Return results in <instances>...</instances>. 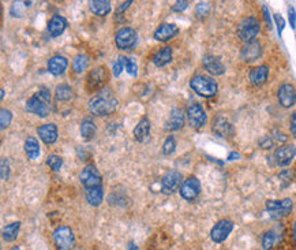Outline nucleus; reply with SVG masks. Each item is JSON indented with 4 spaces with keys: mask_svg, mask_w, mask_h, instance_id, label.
I'll use <instances>...</instances> for the list:
<instances>
[{
    "mask_svg": "<svg viewBox=\"0 0 296 250\" xmlns=\"http://www.w3.org/2000/svg\"><path fill=\"white\" fill-rule=\"evenodd\" d=\"M233 227H235V224L230 219H223V220L217 221L210 230V239L214 244H223L231 235Z\"/></svg>",
    "mask_w": 296,
    "mask_h": 250,
    "instance_id": "4468645a",
    "label": "nucleus"
},
{
    "mask_svg": "<svg viewBox=\"0 0 296 250\" xmlns=\"http://www.w3.org/2000/svg\"><path fill=\"white\" fill-rule=\"evenodd\" d=\"M179 28L175 24H161L154 30V40L160 42H168L179 35Z\"/></svg>",
    "mask_w": 296,
    "mask_h": 250,
    "instance_id": "f3484780",
    "label": "nucleus"
},
{
    "mask_svg": "<svg viewBox=\"0 0 296 250\" xmlns=\"http://www.w3.org/2000/svg\"><path fill=\"white\" fill-rule=\"evenodd\" d=\"M269 66L266 65H261L257 66L254 69H251L249 72V79L251 85L254 86H262L265 85L269 78Z\"/></svg>",
    "mask_w": 296,
    "mask_h": 250,
    "instance_id": "5701e85b",
    "label": "nucleus"
},
{
    "mask_svg": "<svg viewBox=\"0 0 296 250\" xmlns=\"http://www.w3.org/2000/svg\"><path fill=\"white\" fill-rule=\"evenodd\" d=\"M288 19H290V25L292 29L296 28V11L292 6L288 7Z\"/></svg>",
    "mask_w": 296,
    "mask_h": 250,
    "instance_id": "37998d69",
    "label": "nucleus"
},
{
    "mask_svg": "<svg viewBox=\"0 0 296 250\" xmlns=\"http://www.w3.org/2000/svg\"><path fill=\"white\" fill-rule=\"evenodd\" d=\"M296 156V146L291 143H285L278 146L272 156H269L272 159V166L278 167H288L295 159Z\"/></svg>",
    "mask_w": 296,
    "mask_h": 250,
    "instance_id": "9b49d317",
    "label": "nucleus"
},
{
    "mask_svg": "<svg viewBox=\"0 0 296 250\" xmlns=\"http://www.w3.org/2000/svg\"><path fill=\"white\" fill-rule=\"evenodd\" d=\"M131 4H132V1H131V0H130V1H125V3H122V6L118 7L116 12H118V14H122V12H125L126 10H127V8L131 6Z\"/></svg>",
    "mask_w": 296,
    "mask_h": 250,
    "instance_id": "49530a36",
    "label": "nucleus"
},
{
    "mask_svg": "<svg viewBox=\"0 0 296 250\" xmlns=\"http://www.w3.org/2000/svg\"><path fill=\"white\" fill-rule=\"evenodd\" d=\"M150 131H152V125L150 120L146 116H143L136 123V126L132 130V136L135 138V141L141 143H146L150 140Z\"/></svg>",
    "mask_w": 296,
    "mask_h": 250,
    "instance_id": "412c9836",
    "label": "nucleus"
},
{
    "mask_svg": "<svg viewBox=\"0 0 296 250\" xmlns=\"http://www.w3.org/2000/svg\"><path fill=\"white\" fill-rule=\"evenodd\" d=\"M67 26H68V24H67V19H66L65 17H62V15H54V17L51 18V21L48 22V32H49L51 37L56 38V37L62 36V35L65 33Z\"/></svg>",
    "mask_w": 296,
    "mask_h": 250,
    "instance_id": "393cba45",
    "label": "nucleus"
},
{
    "mask_svg": "<svg viewBox=\"0 0 296 250\" xmlns=\"http://www.w3.org/2000/svg\"><path fill=\"white\" fill-rule=\"evenodd\" d=\"M89 8L97 17H107L108 14L112 11L111 1L108 0H93L89 3Z\"/></svg>",
    "mask_w": 296,
    "mask_h": 250,
    "instance_id": "c756f323",
    "label": "nucleus"
},
{
    "mask_svg": "<svg viewBox=\"0 0 296 250\" xmlns=\"http://www.w3.org/2000/svg\"><path fill=\"white\" fill-rule=\"evenodd\" d=\"M24 149L26 156L29 157L30 160H36L41 155V148H40V143L36 137L29 136V137L25 140Z\"/></svg>",
    "mask_w": 296,
    "mask_h": 250,
    "instance_id": "a878e982",
    "label": "nucleus"
},
{
    "mask_svg": "<svg viewBox=\"0 0 296 250\" xmlns=\"http://www.w3.org/2000/svg\"><path fill=\"white\" fill-rule=\"evenodd\" d=\"M115 44L116 48L120 51H131L136 47L138 44V33L132 28H122L116 32L115 35Z\"/></svg>",
    "mask_w": 296,
    "mask_h": 250,
    "instance_id": "1a4fd4ad",
    "label": "nucleus"
},
{
    "mask_svg": "<svg viewBox=\"0 0 296 250\" xmlns=\"http://www.w3.org/2000/svg\"><path fill=\"white\" fill-rule=\"evenodd\" d=\"M79 130H81V137H82L83 140H86V141L93 140V138L96 137V134H97V126H96L93 118H92V116L83 118L82 122H81Z\"/></svg>",
    "mask_w": 296,
    "mask_h": 250,
    "instance_id": "bb28decb",
    "label": "nucleus"
},
{
    "mask_svg": "<svg viewBox=\"0 0 296 250\" xmlns=\"http://www.w3.org/2000/svg\"><path fill=\"white\" fill-rule=\"evenodd\" d=\"M179 194L183 198L184 201L193 203L196 201L198 196L201 194V182L197 177H189L187 179H184L183 183L179 189Z\"/></svg>",
    "mask_w": 296,
    "mask_h": 250,
    "instance_id": "ddd939ff",
    "label": "nucleus"
},
{
    "mask_svg": "<svg viewBox=\"0 0 296 250\" xmlns=\"http://www.w3.org/2000/svg\"><path fill=\"white\" fill-rule=\"evenodd\" d=\"M262 10H263V15H265V21H266L267 28H272V19H270V12H269V8L267 6L262 7Z\"/></svg>",
    "mask_w": 296,
    "mask_h": 250,
    "instance_id": "a18cd8bd",
    "label": "nucleus"
},
{
    "mask_svg": "<svg viewBox=\"0 0 296 250\" xmlns=\"http://www.w3.org/2000/svg\"><path fill=\"white\" fill-rule=\"evenodd\" d=\"M278 234L276 230H269L262 235V248L263 250H272L274 245L277 244Z\"/></svg>",
    "mask_w": 296,
    "mask_h": 250,
    "instance_id": "473e14b6",
    "label": "nucleus"
},
{
    "mask_svg": "<svg viewBox=\"0 0 296 250\" xmlns=\"http://www.w3.org/2000/svg\"><path fill=\"white\" fill-rule=\"evenodd\" d=\"M186 118H187V122L193 129L199 130L206 125L207 113L199 103L193 102L190 103L186 108Z\"/></svg>",
    "mask_w": 296,
    "mask_h": 250,
    "instance_id": "6e6552de",
    "label": "nucleus"
},
{
    "mask_svg": "<svg viewBox=\"0 0 296 250\" xmlns=\"http://www.w3.org/2000/svg\"><path fill=\"white\" fill-rule=\"evenodd\" d=\"M89 67V56L88 55L79 54L72 60V71L75 74H82Z\"/></svg>",
    "mask_w": 296,
    "mask_h": 250,
    "instance_id": "2f4dec72",
    "label": "nucleus"
},
{
    "mask_svg": "<svg viewBox=\"0 0 296 250\" xmlns=\"http://www.w3.org/2000/svg\"><path fill=\"white\" fill-rule=\"evenodd\" d=\"M19 230H21V221H12L10 224L3 227L1 230V237L6 242H14L18 238Z\"/></svg>",
    "mask_w": 296,
    "mask_h": 250,
    "instance_id": "7c9ffc66",
    "label": "nucleus"
},
{
    "mask_svg": "<svg viewBox=\"0 0 296 250\" xmlns=\"http://www.w3.org/2000/svg\"><path fill=\"white\" fill-rule=\"evenodd\" d=\"M210 3H207V1H201V3H198L197 4L196 8V15L197 18L203 19L206 18L207 15H209V12H210Z\"/></svg>",
    "mask_w": 296,
    "mask_h": 250,
    "instance_id": "4c0bfd02",
    "label": "nucleus"
},
{
    "mask_svg": "<svg viewBox=\"0 0 296 250\" xmlns=\"http://www.w3.org/2000/svg\"><path fill=\"white\" fill-rule=\"evenodd\" d=\"M294 230H295V239H296V221H295V228H294Z\"/></svg>",
    "mask_w": 296,
    "mask_h": 250,
    "instance_id": "603ef678",
    "label": "nucleus"
},
{
    "mask_svg": "<svg viewBox=\"0 0 296 250\" xmlns=\"http://www.w3.org/2000/svg\"><path fill=\"white\" fill-rule=\"evenodd\" d=\"M183 183V175L178 170H169L161 179V193L165 196H171L180 189Z\"/></svg>",
    "mask_w": 296,
    "mask_h": 250,
    "instance_id": "f8f14e48",
    "label": "nucleus"
},
{
    "mask_svg": "<svg viewBox=\"0 0 296 250\" xmlns=\"http://www.w3.org/2000/svg\"><path fill=\"white\" fill-rule=\"evenodd\" d=\"M25 109L38 118H47L52 112V95L47 86H40L33 96H30L25 104Z\"/></svg>",
    "mask_w": 296,
    "mask_h": 250,
    "instance_id": "7ed1b4c3",
    "label": "nucleus"
},
{
    "mask_svg": "<svg viewBox=\"0 0 296 250\" xmlns=\"http://www.w3.org/2000/svg\"><path fill=\"white\" fill-rule=\"evenodd\" d=\"M290 131H291V134H292V137L296 138V112H294L292 115H291Z\"/></svg>",
    "mask_w": 296,
    "mask_h": 250,
    "instance_id": "c03bdc74",
    "label": "nucleus"
},
{
    "mask_svg": "<svg viewBox=\"0 0 296 250\" xmlns=\"http://www.w3.org/2000/svg\"><path fill=\"white\" fill-rule=\"evenodd\" d=\"M127 250H139V249H138V246H136L134 242H130L129 246H127Z\"/></svg>",
    "mask_w": 296,
    "mask_h": 250,
    "instance_id": "09e8293b",
    "label": "nucleus"
},
{
    "mask_svg": "<svg viewBox=\"0 0 296 250\" xmlns=\"http://www.w3.org/2000/svg\"><path fill=\"white\" fill-rule=\"evenodd\" d=\"M176 138L175 136H168L165 141L163 143V153L165 156H171L175 150H176Z\"/></svg>",
    "mask_w": 296,
    "mask_h": 250,
    "instance_id": "f704fd0d",
    "label": "nucleus"
},
{
    "mask_svg": "<svg viewBox=\"0 0 296 250\" xmlns=\"http://www.w3.org/2000/svg\"><path fill=\"white\" fill-rule=\"evenodd\" d=\"M56 250H72L75 245V234L71 227L59 226L52 234Z\"/></svg>",
    "mask_w": 296,
    "mask_h": 250,
    "instance_id": "0eeeda50",
    "label": "nucleus"
},
{
    "mask_svg": "<svg viewBox=\"0 0 296 250\" xmlns=\"http://www.w3.org/2000/svg\"><path fill=\"white\" fill-rule=\"evenodd\" d=\"M172 59H173V49H172V47H164L154 54L153 63L156 67H165L166 65L171 63Z\"/></svg>",
    "mask_w": 296,
    "mask_h": 250,
    "instance_id": "cd10ccee",
    "label": "nucleus"
},
{
    "mask_svg": "<svg viewBox=\"0 0 296 250\" xmlns=\"http://www.w3.org/2000/svg\"><path fill=\"white\" fill-rule=\"evenodd\" d=\"M239 157H240V155H239L237 152H231V153L228 155V160H236Z\"/></svg>",
    "mask_w": 296,
    "mask_h": 250,
    "instance_id": "de8ad7c7",
    "label": "nucleus"
},
{
    "mask_svg": "<svg viewBox=\"0 0 296 250\" xmlns=\"http://www.w3.org/2000/svg\"><path fill=\"white\" fill-rule=\"evenodd\" d=\"M125 70V66H123V62L120 60V58H119L118 60H116V63L113 65L112 67V72L115 77H119L120 74H122V71Z\"/></svg>",
    "mask_w": 296,
    "mask_h": 250,
    "instance_id": "79ce46f5",
    "label": "nucleus"
},
{
    "mask_svg": "<svg viewBox=\"0 0 296 250\" xmlns=\"http://www.w3.org/2000/svg\"><path fill=\"white\" fill-rule=\"evenodd\" d=\"M184 122H186V113L183 112V109H180V108H172L168 119L165 120L164 129H165L166 131H169V133H172V131H178L183 127Z\"/></svg>",
    "mask_w": 296,
    "mask_h": 250,
    "instance_id": "aec40b11",
    "label": "nucleus"
},
{
    "mask_svg": "<svg viewBox=\"0 0 296 250\" xmlns=\"http://www.w3.org/2000/svg\"><path fill=\"white\" fill-rule=\"evenodd\" d=\"M108 79H109V74H108V69L105 66H97L95 69H92L86 77V89L92 92V93H97L100 90L105 89Z\"/></svg>",
    "mask_w": 296,
    "mask_h": 250,
    "instance_id": "39448f33",
    "label": "nucleus"
},
{
    "mask_svg": "<svg viewBox=\"0 0 296 250\" xmlns=\"http://www.w3.org/2000/svg\"><path fill=\"white\" fill-rule=\"evenodd\" d=\"M79 182L83 186L85 198L92 207H100L104 201V186L100 171L95 164H88L79 174Z\"/></svg>",
    "mask_w": 296,
    "mask_h": 250,
    "instance_id": "f257e3e1",
    "label": "nucleus"
},
{
    "mask_svg": "<svg viewBox=\"0 0 296 250\" xmlns=\"http://www.w3.org/2000/svg\"><path fill=\"white\" fill-rule=\"evenodd\" d=\"M120 60L123 62V66H125V70L131 77H136L138 75V65L136 62L132 58H129V56H119Z\"/></svg>",
    "mask_w": 296,
    "mask_h": 250,
    "instance_id": "72a5a7b5",
    "label": "nucleus"
},
{
    "mask_svg": "<svg viewBox=\"0 0 296 250\" xmlns=\"http://www.w3.org/2000/svg\"><path fill=\"white\" fill-rule=\"evenodd\" d=\"M265 208L270 214L273 219H283L285 216L292 212L294 203L291 198H284V200H267L265 203Z\"/></svg>",
    "mask_w": 296,
    "mask_h": 250,
    "instance_id": "9d476101",
    "label": "nucleus"
},
{
    "mask_svg": "<svg viewBox=\"0 0 296 250\" xmlns=\"http://www.w3.org/2000/svg\"><path fill=\"white\" fill-rule=\"evenodd\" d=\"M68 67V60L62 55H55L47 62V70L49 74H52L55 77L63 75Z\"/></svg>",
    "mask_w": 296,
    "mask_h": 250,
    "instance_id": "4be33fe9",
    "label": "nucleus"
},
{
    "mask_svg": "<svg viewBox=\"0 0 296 250\" xmlns=\"http://www.w3.org/2000/svg\"><path fill=\"white\" fill-rule=\"evenodd\" d=\"M47 166L51 170H54V171H59L60 168L63 167V159L59 155H56V153H51L47 157Z\"/></svg>",
    "mask_w": 296,
    "mask_h": 250,
    "instance_id": "e433bc0d",
    "label": "nucleus"
},
{
    "mask_svg": "<svg viewBox=\"0 0 296 250\" xmlns=\"http://www.w3.org/2000/svg\"><path fill=\"white\" fill-rule=\"evenodd\" d=\"M11 250H21V249H19L18 246H14V248H11Z\"/></svg>",
    "mask_w": 296,
    "mask_h": 250,
    "instance_id": "3c124183",
    "label": "nucleus"
},
{
    "mask_svg": "<svg viewBox=\"0 0 296 250\" xmlns=\"http://www.w3.org/2000/svg\"><path fill=\"white\" fill-rule=\"evenodd\" d=\"M212 130L213 133L220 138H228L233 136V127L232 125L228 122V120L223 118V116H217L216 119L213 120V125H212Z\"/></svg>",
    "mask_w": 296,
    "mask_h": 250,
    "instance_id": "b1692460",
    "label": "nucleus"
},
{
    "mask_svg": "<svg viewBox=\"0 0 296 250\" xmlns=\"http://www.w3.org/2000/svg\"><path fill=\"white\" fill-rule=\"evenodd\" d=\"M277 100L280 106L284 108L294 107L296 104V88L290 82L280 85L277 90Z\"/></svg>",
    "mask_w": 296,
    "mask_h": 250,
    "instance_id": "2eb2a0df",
    "label": "nucleus"
},
{
    "mask_svg": "<svg viewBox=\"0 0 296 250\" xmlns=\"http://www.w3.org/2000/svg\"><path fill=\"white\" fill-rule=\"evenodd\" d=\"M10 174H11V166H10V161L7 157H1L0 160V177L3 180H8L10 178Z\"/></svg>",
    "mask_w": 296,
    "mask_h": 250,
    "instance_id": "58836bf2",
    "label": "nucleus"
},
{
    "mask_svg": "<svg viewBox=\"0 0 296 250\" xmlns=\"http://www.w3.org/2000/svg\"><path fill=\"white\" fill-rule=\"evenodd\" d=\"M37 134L45 145H54L59 138V130L55 123H45L37 127Z\"/></svg>",
    "mask_w": 296,
    "mask_h": 250,
    "instance_id": "6ab92c4d",
    "label": "nucleus"
},
{
    "mask_svg": "<svg viewBox=\"0 0 296 250\" xmlns=\"http://www.w3.org/2000/svg\"><path fill=\"white\" fill-rule=\"evenodd\" d=\"M202 66L203 69L206 70L210 75L213 77H219L225 74V66L221 62L219 56H214V55H205L203 59H202Z\"/></svg>",
    "mask_w": 296,
    "mask_h": 250,
    "instance_id": "dca6fc26",
    "label": "nucleus"
},
{
    "mask_svg": "<svg viewBox=\"0 0 296 250\" xmlns=\"http://www.w3.org/2000/svg\"><path fill=\"white\" fill-rule=\"evenodd\" d=\"M190 88L198 96L205 97V99H210V97L217 95L219 83L213 77L203 75V74H196L190 79Z\"/></svg>",
    "mask_w": 296,
    "mask_h": 250,
    "instance_id": "20e7f679",
    "label": "nucleus"
},
{
    "mask_svg": "<svg viewBox=\"0 0 296 250\" xmlns=\"http://www.w3.org/2000/svg\"><path fill=\"white\" fill-rule=\"evenodd\" d=\"M12 122V112L7 108H1L0 109V129L6 130L8 126L11 125Z\"/></svg>",
    "mask_w": 296,
    "mask_h": 250,
    "instance_id": "c9c22d12",
    "label": "nucleus"
},
{
    "mask_svg": "<svg viewBox=\"0 0 296 250\" xmlns=\"http://www.w3.org/2000/svg\"><path fill=\"white\" fill-rule=\"evenodd\" d=\"M274 22H276V26H277L278 36L281 37V35H283V30H284V28H285L284 18H283L281 15L276 14V15H274Z\"/></svg>",
    "mask_w": 296,
    "mask_h": 250,
    "instance_id": "a19ab883",
    "label": "nucleus"
},
{
    "mask_svg": "<svg viewBox=\"0 0 296 250\" xmlns=\"http://www.w3.org/2000/svg\"><path fill=\"white\" fill-rule=\"evenodd\" d=\"M119 107L118 97L115 96L112 89H105L97 92L90 97L89 112L93 116H108L112 115Z\"/></svg>",
    "mask_w": 296,
    "mask_h": 250,
    "instance_id": "f03ea898",
    "label": "nucleus"
},
{
    "mask_svg": "<svg viewBox=\"0 0 296 250\" xmlns=\"http://www.w3.org/2000/svg\"><path fill=\"white\" fill-rule=\"evenodd\" d=\"M55 102L68 103L74 99V89L67 83H60L55 88Z\"/></svg>",
    "mask_w": 296,
    "mask_h": 250,
    "instance_id": "c85d7f7f",
    "label": "nucleus"
},
{
    "mask_svg": "<svg viewBox=\"0 0 296 250\" xmlns=\"http://www.w3.org/2000/svg\"><path fill=\"white\" fill-rule=\"evenodd\" d=\"M261 32L260 21L255 17H246L243 18L239 25H237V37L242 40L244 44L246 42L255 41Z\"/></svg>",
    "mask_w": 296,
    "mask_h": 250,
    "instance_id": "423d86ee",
    "label": "nucleus"
},
{
    "mask_svg": "<svg viewBox=\"0 0 296 250\" xmlns=\"http://www.w3.org/2000/svg\"><path fill=\"white\" fill-rule=\"evenodd\" d=\"M0 92H1V93H0V97H1V100H3V99H4V96H6V90L1 89Z\"/></svg>",
    "mask_w": 296,
    "mask_h": 250,
    "instance_id": "8fccbe9b",
    "label": "nucleus"
},
{
    "mask_svg": "<svg viewBox=\"0 0 296 250\" xmlns=\"http://www.w3.org/2000/svg\"><path fill=\"white\" fill-rule=\"evenodd\" d=\"M240 56H242L243 62L246 63H254L255 60H258L262 56V45L260 41H251L246 42L243 45L242 51H240Z\"/></svg>",
    "mask_w": 296,
    "mask_h": 250,
    "instance_id": "a211bd4d",
    "label": "nucleus"
},
{
    "mask_svg": "<svg viewBox=\"0 0 296 250\" xmlns=\"http://www.w3.org/2000/svg\"><path fill=\"white\" fill-rule=\"evenodd\" d=\"M189 1L187 0H179L176 1L173 6H172V11L173 12H183L187 10V7H189Z\"/></svg>",
    "mask_w": 296,
    "mask_h": 250,
    "instance_id": "ea45409f",
    "label": "nucleus"
}]
</instances>
